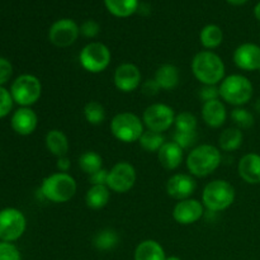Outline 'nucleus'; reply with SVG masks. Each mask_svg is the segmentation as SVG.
I'll return each instance as SVG.
<instances>
[{
    "label": "nucleus",
    "instance_id": "obj_38",
    "mask_svg": "<svg viewBox=\"0 0 260 260\" xmlns=\"http://www.w3.org/2000/svg\"><path fill=\"white\" fill-rule=\"evenodd\" d=\"M198 96L203 103L220 99V90L217 85H203L198 91Z\"/></svg>",
    "mask_w": 260,
    "mask_h": 260
},
{
    "label": "nucleus",
    "instance_id": "obj_16",
    "mask_svg": "<svg viewBox=\"0 0 260 260\" xmlns=\"http://www.w3.org/2000/svg\"><path fill=\"white\" fill-rule=\"evenodd\" d=\"M233 60L240 70L259 71L260 69V46L246 42L238 46L234 51Z\"/></svg>",
    "mask_w": 260,
    "mask_h": 260
},
{
    "label": "nucleus",
    "instance_id": "obj_13",
    "mask_svg": "<svg viewBox=\"0 0 260 260\" xmlns=\"http://www.w3.org/2000/svg\"><path fill=\"white\" fill-rule=\"evenodd\" d=\"M142 74L137 65L132 62H123L114 70V86L122 93H132L142 84Z\"/></svg>",
    "mask_w": 260,
    "mask_h": 260
},
{
    "label": "nucleus",
    "instance_id": "obj_8",
    "mask_svg": "<svg viewBox=\"0 0 260 260\" xmlns=\"http://www.w3.org/2000/svg\"><path fill=\"white\" fill-rule=\"evenodd\" d=\"M81 68L90 74L103 73L112 61V53L108 46L102 42H90L81 48L79 53Z\"/></svg>",
    "mask_w": 260,
    "mask_h": 260
},
{
    "label": "nucleus",
    "instance_id": "obj_17",
    "mask_svg": "<svg viewBox=\"0 0 260 260\" xmlns=\"http://www.w3.org/2000/svg\"><path fill=\"white\" fill-rule=\"evenodd\" d=\"M10 126L15 134L20 136H29L38 126L37 113L30 107H20L12 116Z\"/></svg>",
    "mask_w": 260,
    "mask_h": 260
},
{
    "label": "nucleus",
    "instance_id": "obj_43",
    "mask_svg": "<svg viewBox=\"0 0 260 260\" xmlns=\"http://www.w3.org/2000/svg\"><path fill=\"white\" fill-rule=\"evenodd\" d=\"M229 4L235 5V7H240V5H244L245 3H248V0H226Z\"/></svg>",
    "mask_w": 260,
    "mask_h": 260
},
{
    "label": "nucleus",
    "instance_id": "obj_15",
    "mask_svg": "<svg viewBox=\"0 0 260 260\" xmlns=\"http://www.w3.org/2000/svg\"><path fill=\"white\" fill-rule=\"evenodd\" d=\"M197 189L196 179L190 174L177 173L173 174L167 182V193L169 197L177 201L188 200Z\"/></svg>",
    "mask_w": 260,
    "mask_h": 260
},
{
    "label": "nucleus",
    "instance_id": "obj_27",
    "mask_svg": "<svg viewBox=\"0 0 260 260\" xmlns=\"http://www.w3.org/2000/svg\"><path fill=\"white\" fill-rule=\"evenodd\" d=\"M107 10L117 18H128L139 9V0H104Z\"/></svg>",
    "mask_w": 260,
    "mask_h": 260
},
{
    "label": "nucleus",
    "instance_id": "obj_6",
    "mask_svg": "<svg viewBox=\"0 0 260 260\" xmlns=\"http://www.w3.org/2000/svg\"><path fill=\"white\" fill-rule=\"evenodd\" d=\"M111 132L118 141L134 144L139 142L140 137L145 132V124L137 114L132 112H121L112 118Z\"/></svg>",
    "mask_w": 260,
    "mask_h": 260
},
{
    "label": "nucleus",
    "instance_id": "obj_29",
    "mask_svg": "<svg viewBox=\"0 0 260 260\" xmlns=\"http://www.w3.org/2000/svg\"><path fill=\"white\" fill-rule=\"evenodd\" d=\"M119 243V236L113 229H104L96 233L93 239V245L99 251H109Z\"/></svg>",
    "mask_w": 260,
    "mask_h": 260
},
{
    "label": "nucleus",
    "instance_id": "obj_41",
    "mask_svg": "<svg viewBox=\"0 0 260 260\" xmlns=\"http://www.w3.org/2000/svg\"><path fill=\"white\" fill-rule=\"evenodd\" d=\"M108 173L109 170L107 169H101L98 172H95L94 174L89 175L88 180L90 183V185H107V180H108Z\"/></svg>",
    "mask_w": 260,
    "mask_h": 260
},
{
    "label": "nucleus",
    "instance_id": "obj_7",
    "mask_svg": "<svg viewBox=\"0 0 260 260\" xmlns=\"http://www.w3.org/2000/svg\"><path fill=\"white\" fill-rule=\"evenodd\" d=\"M10 94L14 103L20 107H30L37 103L42 95V83L32 74H23L13 81Z\"/></svg>",
    "mask_w": 260,
    "mask_h": 260
},
{
    "label": "nucleus",
    "instance_id": "obj_28",
    "mask_svg": "<svg viewBox=\"0 0 260 260\" xmlns=\"http://www.w3.org/2000/svg\"><path fill=\"white\" fill-rule=\"evenodd\" d=\"M78 165L83 173L86 175L94 174L98 170L103 169V157L101 154L93 150H88V151L83 152L78 159Z\"/></svg>",
    "mask_w": 260,
    "mask_h": 260
},
{
    "label": "nucleus",
    "instance_id": "obj_37",
    "mask_svg": "<svg viewBox=\"0 0 260 260\" xmlns=\"http://www.w3.org/2000/svg\"><path fill=\"white\" fill-rule=\"evenodd\" d=\"M101 33V25L96 20L88 19L81 23L80 25V35L85 38H95Z\"/></svg>",
    "mask_w": 260,
    "mask_h": 260
},
{
    "label": "nucleus",
    "instance_id": "obj_2",
    "mask_svg": "<svg viewBox=\"0 0 260 260\" xmlns=\"http://www.w3.org/2000/svg\"><path fill=\"white\" fill-rule=\"evenodd\" d=\"M222 162L221 150L211 144H202L193 147L188 154L185 164L192 177L206 178L213 174Z\"/></svg>",
    "mask_w": 260,
    "mask_h": 260
},
{
    "label": "nucleus",
    "instance_id": "obj_44",
    "mask_svg": "<svg viewBox=\"0 0 260 260\" xmlns=\"http://www.w3.org/2000/svg\"><path fill=\"white\" fill-rule=\"evenodd\" d=\"M254 15H255L256 19L260 22V2L254 7Z\"/></svg>",
    "mask_w": 260,
    "mask_h": 260
},
{
    "label": "nucleus",
    "instance_id": "obj_26",
    "mask_svg": "<svg viewBox=\"0 0 260 260\" xmlns=\"http://www.w3.org/2000/svg\"><path fill=\"white\" fill-rule=\"evenodd\" d=\"M200 42L206 50L212 51L220 47L223 42V32L217 24H207L201 29Z\"/></svg>",
    "mask_w": 260,
    "mask_h": 260
},
{
    "label": "nucleus",
    "instance_id": "obj_30",
    "mask_svg": "<svg viewBox=\"0 0 260 260\" xmlns=\"http://www.w3.org/2000/svg\"><path fill=\"white\" fill-rule=\"evenodd\" d=\"M83 114L85 121L88 122L89 124H93V126H98V124H102L104 121H106V108L102 103L96 101H90L84 106Z\"/></svg>",
    "mask_w": 260,
    "mask_h": 260
},
{
    "label": "nucleus",
    "instance_id": "obj_24",
    "mask_svg": "<svg viewBox=\"0 0 260 260\" xmlns=\"http://www.w3.org/2000/svg\"><path fill=\"white\" fill-rule=\"evenodd\" d=\"M111 200V189L107 185H90L85 193V205L90 210H102Z\"/></svg>",
    "mask_w": 260,
    "mask_h": 260
},
{
    "label": "nucleus",
    "instance_id": "obj_39",
    "mask_svg": "<svg viewBox=\"0 0 260 260\" xmlns=\"http://www.w3.org/2000/svg\"><path fill=\"white\" fill-rule=\"evenodd\" d=\"M13 75V65L8 58L0 57V86L10 80Z\"/></svg>",
    "mask_w": 260,
    "mask_h": 260
},
{
    "label": "nucleus",
    "instance_id": "obj_22",
    "mask_svg": "<svg viewBox=\"0 0 260 260\" xmlns=\"http://www.w3.org/2000/svg\"><path fill=\"white\" fill-rule=\"evenodd\" d=\"M154 79L162 90H173L178 86L180 80L179 69L173 63H162L155 71Z\"/></svg>",
    "mask_w": 260,
    "mask_h": 260
},
{
    "label": "nucleus",
    "instance_id": "obj_14",
    "mask_svg": "<svg viewBox=\"0 0 260 260\" xmlns=\"http://www.w3.org/2000/svg\"><path fill=\"white\" fill-rule=\"evenodd\" d=\"M205 206L202 202L194 198L178 201L173 208V218L179 225L188 226L198 222L205 216Z\"/></svg>",
    "mask_w": 260,
    "mask_h": 260
},
{
    "label": "nucleus",
    "instance_id": "obj_18",
    "mask_svg": "<svg viewBox=\"0 0 260 260\" xmlns=\"http://www.w3.org/2000/svg\"><path fill=\"white\" fill-rule=\"evenodd\" d=\"M201 114H202L203 122L208 127H211V128H220V127H222L225 124L226 118H228L226 106L221 99L203 103Z\"/></svg>",
    "mask_w": 260,
    "mask_h": 260
},
{
    "label": "nucleus",
    "instance_id": "obj_10",
    "mask_svg": "<svg viewBox=\"0 0 260 260\" xmlns=\"http://www.w3.org/2000/svg\"><path fill=\"white\" fill-rule=\"evenodd\" d=\"M27 220L18 208L8 207L0 211V241L13 243L19 240L25 233Z\"/></svg>",
    "mask_w": 260,
    "mask_h": 260
},
{
    "label": "nucleus",
    "instance_id": "obj_5",
    "mask_svg": "<svg viewBox=\"0 0 260 260\" xmlns=\"http://www.w3.org/2000/svg\"><path fill=\"white\" fill-rule=\"evenodd\" d=\"M236 192L234 185L225 179H215L207 183L202 192V203L210 212L228 210L235 202Z\"/></svg>",
    "mask_w": 260,
    "mask_h": 260
},
{
    "label": "nucleus",
    "instance_id": "obj_46",
    "mask_svg": "<svg viewBox=\"0 0 260 260\" xmlns=\"http://www.w3.org/2000/svg\"><path fill=\"white\" fill-rule=\"evenodd\" d=\"M255 109L260 113V99H258V101H256V103H255Z\"/></svg>",
    "mask_w": 260,
    "mask_h": 260
},
{
    "label": "nucleus",
    "instance_id": "obj_1",
    "mask_svg": "<svg viewBox=\"0 0 260 260\" xmlns=\"http://www.w3.org/2000/svg\"><path fill=\"white\" fill-rule=\"evenodd\" d=\"M192 73L202 85H220L226 76L225 62L213 51H200L193 57Z\"/></svg>",
    "mask_w": 260,
    "mask_h": 260
},
{
    "label": "nucleus",
    "instance_id": "obj_40",
    "mask_svg": "<svg viewBox=\"0 0 260 260\" xmlns=\"http://www.w3.org/2000/svg\"><path fill=\"white\" fill-rule=\"evenodd\" d=\"M161 90L155 79H147L141 84V91L146 96H155Z\"/></svg>",
    "mask_w": 260,
    "mask_h": 260
},
{
    "label": "nucleus",
    "instance_id": "obj_33",
    "mask_svg": "<svg viewBox=\"0 0 260 260\" xmlns=\"http://www.w3.org/2000/svg\"><path fill=\"white\" fill-rule=\"evenodd\" d=\"M231 121L235 123V126L240 129H248L254 126V116L251 112H249L243 107H235L230 114Z\"/></svg>",
    "mask_w": 260,
    "mask_h": 260
},
{
    "label": "nucleus",
    "instance_id": "obj_35",
    "mask_svg": "<svg viewBox=\"0 0 260 260\" xmlns=\"http://www.w3.org/2000/svg\"><path fill=\"white\" fill-rule=\"evenodd\" d=\"M13 96L10 90H7L4 86H0V118H4L13 109Z\"/></svg>",
    "mask_w": 260,
    "mask_h": 260
},
{
    "label": "nucleus",
    "instance_id": "obj_4",
    "mask_svg": "<svg viewBox=\"0 0 260 260\" xmlns=\"http://www.w3.org/2000/svg\"><path fill=\"white\" fill-rule=\"evenodd\" d=\"M220 99L234 107H243L251 101L254 86L246 76L241 74H233L225 76L218 85Z\"/></svg>",
    "mask_w": 260,
    "mask_h": 260
},
{
    "label": "nucleus",
    "instance_id": "obj_3",
    "mask_svg": "<svg viewBox=\"0 0 260 260\" xmlns=\"http://www.w3.org/2000/svg\"><path fill=\"white\" fill-rule=\"evenodd\" d=\"M78 190V184L69 173L56 172L42 180L40 192L45 200L52 203H66L73 200Z\"/></svg>",
    "mask_w": 260,
    "mask_h": 260
},
{
    "label": "nucleus",
    "instance_id": "obj_32",
    "mask_svg": "<svg viewBox=\"0 0 260 260\" xmlns=\"http://www.w3.org/2000/svg\"><path fill=\"white\" fill-rule=\"evenodd\" d=\"M175 131L179 132H197V117L188 111H183L175 116Z\"/></svg>",
    "mask_w": 260,
    "mask_h": 260
},
{
    "label": "nucleus",
    "instance_id": "obj_45",
    "mask_svg": "<svg viewBox=\"0 0 260 260\" xmlns=\"http://www.w3.org/2000/svg\"><path fill=\"white\" fill-rule=\"evenodd\" d=\"M167 260H182V259L177 255H172V256H167Z\"/></svg>",
    "mask_w": 260,
    "mask_h": 260
},
{
    "label": "nucleus",
    "instance_id": "obj_34",
    "mask_svg": "<svg viewBox=\"0 0 260 260\" xmlns=\"http://www.w3.org/2000/svg\"><path fill=\"white\" fill-rule=\"evenodd\" d=\"M173 141L179 145L183 150L190 149L197 142V132H179L175 131L173 135Z\"/></svg>",
    "mask_w": 260,
    "mask_h": 260
},
{
    "label": "nucleus",
    "instance_id": "obj_23",
    "mask_svg": "<svg viewBox=\"0 0 260 260\" xmlns=\"http://www.w3.org/2000/svg\"><path fill=\"white\" fill-rule=\"evenodd\" d=\"M135 260H167L164 248L156 240L147 239L141 241L135 249Z\"/></svg>",
    "mask_w": 260,
    "mask_h": 260
},
{
    "label": "nucleus",
    "instance_id": "obj_9",
    "mask_svg": "<svg viewBox=\"0 0 260 260\" xmlns=\"http://www.w3.org/2000/svg\"><path fill=\"white\" fill-rule=\"evenodd\" d=\"M175 112L165 103L150 104L142 113V122L149 131L164 134L174 126Z\"/></svg>",
    "mask_w": 260,
    "mask_h": 260
},
{
    "label": "nucleus",
    "instance_id": "obj_31",
    "mask_svg": "<svg viewBox=\"0 0 260 260\" xmlns=\"http://www.w3.org/2000/svg\"><path fill=\"white\" fill-rule=\"evenodd\" d=\"M165 137L162 134L159 132L149 131V129H145V132L142 134V136L140 137L139 144L145 151L147 152H156L161 149L162 145L165 144Z\"/></svg>",
    "mask_w": 260,
    "mask_h": 260
},
{
    "label": "nucleus",
    "instance_id": "obj_21",
    "mask_svg": "<svg viewBox=\"0 0 260 260\" xmlns=\"http://www.w3.org/2000/svg\"><path fill=\"white\" fill-rule=\"evenodd\" d=\"M45 144L48 151L57 159V157L68 156L69 149H70V142L69 137L63 131L58 128L50 129L46 134Z\"/></svg>",
    "mask_w": 260,
    "mask_h": 260
},
{
    "label": "nucleus",
    "instance_id": "obj_11",
    "mask_svg": "<svg viewBox=\"0 0 260 260\" xmlns=\"http://www.w3.org/2000/svg\"><path fill=\"white\" fill-rule=\"evenodd\" d=\"M137 173L134 165L128 161H118L109 170L107 187L112 192L123 194L135 187Z\"/></svg>",
    "mask_w": 260,
    "mask_h": 260
},
{
    "label": "nucleus",
    "instance_id": "obj_12",
    "mask_svg": "<svg viewBox=\"0 0 260 260\" xmlns=\"http://www.w3.org/2000/svg\"><path fill=\"white\" fill-rule=\"evenodd\" d=\"M80 36V27L70 18H61L52 23L48 29V40L55 47L66 48L73 46Z\"/></svg>",
    "mask_w": 260,
    "mask_h": 260
},
{
    "label": "nucleus",
    "instance_id": "obj_36",
    "mask_svg": "<svg viewBox=\"0 0 260 260\" xmlns=\"http://www.w3.org/2000/svg\"><path fill=\"white\" fill-rule=\"evenodd\" d=\"M0 260H22V258L14 244L0 241Z\"/></svg>",
    "mask_w": 260,
    "mask_h": 260
},
{
    "label": "nucleus",
    "instance_id": "obj_47",
    "mask_svg": "<svg viewBox=\"0 0 260 260\" xmlns=\"http://www.w3.org/2000/svg\"><path fill=\"white\" fill-rule=\"evenodd\" d=\"M259 73H260V69H259Z\"/></svg>",
    "mask_w": 260,
    "mask_h": 260
},
{
    "label": "nucleus",
    "instance_id": "obj_20",
    "mask_svg": "<svg viewBox=\"0 0 260 260\" xmlns=\"http://www.w3.org/2000/svg\"><path fill=\"white\" fill-rule=\"evenodd\" d=\"M184 152L179 145L174 141H167L157 151V160L160 165L167 170H175L182 165Z\"/></svg>",
    "mask_w": 260,
    "mask_h": 260
},
{
    "label": "nucleus",
    "instance_id": "obj_19",
    "mask_svg": "<svg viewBox=\"0 0 260 260\" xmlns=\"http://www.w3.org/2000/svg\"><path fill=\"white\" fill-rule=\"evenodd\" d=\"M238 172L248 184H260V155L255 152L244 155L238 164Z\"/></svg>",
    "mask_w": 260,
    "mask_h": 260
},
{
    "label": "nucleus",
    "instance_id": "obj_42",
    "mask_svg": "<svg viewBox=\"0 0 260 260\" xmlns=\"http://www.w3.org/2000/svg\"><path fill=\"white\" fill-rule=\"evenodd\" d=\"M71 168V160L68 156L57 157L56 160V169L60 173H68Z\"/></svg>",
    "mask_w": 260,
    "mask_h": 260
},
{
    "label": "nucleus",
    "instance_id": "obj_25",
    "mask_svg": "<svg viewBox=\"0 0 260 260\" xmlns=\"http://www.w3.org/2000/svg\"><path fill=\"white\" fill-rule=\"evenodd\" d=\"M244 141L243 129L238 127H229L223 129L218 137V149L222 151H236L241 147Z\"/></svg>",
    "mask_w": 260,
    "mask_h": 260
}]
</instances>
